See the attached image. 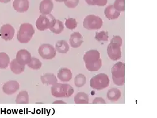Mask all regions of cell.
<instances>
[{
	"label": "cell",
	"mask_w": 157,
	"mask_h": 118,
	"mask_svg": "<svg viewBox=\"0 0 157 118\" xmlns=\"http://www.w3.org/2000/svg\"><path fill=\"white\" fill-rule=\"evenodd\" d=\"M89 101V96L84 92H78L74 97V102L77 104H88Z\"/></svg>",
	"instance_id": "603a6c76"
},
{
	"label": "cell",
	"mask_w": 157,
	"mask_h": 118,
	"mask_svg": "<svg viewBox=\"0 0 157 118\" xmlns=\"http://www.w3.org/2000/svg\"><path fill=\"white\" fill-rule=\"evenodd\" d=\"M83 59L85 64L93 63L100 59V53L98 51L95 49L89 50L84 54Z\"/></svg>",
	"instance_id": "7c38bea8"
},
{
	"label": "cell",
	"mask_w": 157,
	"mask_h": 118,
	"mask_svg": "<svg viewBox=\"0 0 157 118\" xmlns=\"http://www.w3.org/2000/svg\"><path fill=\"white\" fill-rule=\"evenodd\" d=\"M85 66L87 69V70L89 71H91V72L97 71L99 70H100L102 67V60L100 58L98 61L94 63H90V64H85Z\"/></svg>",
	"instance_id": "d4e9b609"
},
{
	"label": "cell",
	"mask_w": 157,
	"mask_h": 118,
	"mask_svg": "<svg viewBox=\"0 0 157 118\" xmlns=\"http://www.w3.org/2000/svg\"><path fill=\"white\" fill-rule=\"evenodd\" d=\"M10 63L9 56L5 52H0V69H6Z\"/></svg>",
	"instance_id": "cb8c5ba5"
},
{
	"label": "cell",
	"mask_w": 157,
	"mask_h": 118,
	"mask_svg": "<svg viewBox=\"0 0 157 118\" xmlns=\"http://www.w3.org/2000/svg\"><path fill=\"white\" fill-rule=\"evenodd\" d=\"M109 78L106 74L99 73L94 76L90 80V86L94 90H101L109 85Z\"/></svg>",
	"instance_id": "3957f363"
},
{
	"label": "cell",
	"mask_w": 157,
	"mask_h": 118,
	"mask_svg": "<svg viewBox=\"0 0 157 118\" xmlns=\"http://www.w3.org/2000/svg\"><path fill=\"white\" fill-rule=\"evenodd\" d=\"M112 76L116 78H125V64L123 62H117L111 68Z\"/></svg>",
	"instance_id": "9c48e42d"
},
{
	"label": "cell",
	"mask_w": 157,
	"mask_h": 118,
	"mask_svg": "<svg viewBox=\"0 0 157 118\" xmlns=\"http://www.w3.org/2000/svg\"><path fill=\"white\" fill-rule=\"evenodd\" d=\"M28 67L34 70H38L42 68V63L38 58H32L30 61L28 63Z\"/></svg>",
	"instance_id": "4316f807"
},
{
	"label": "cell",
	"mask_w": 157,
	"mask_h": 118,
	"mask_svg": "<svg viewBox=\"0 0 157 118\" xmlns=\"http://www.w3.org/2000/svg\"><path fill=\"white\" fill-rule=\"evenodd\" d=\"M84 42V38L80 32H75L72 33L69 39L70 46L73 48L79 47Z\"/></svg>",
	"instance_id": "4fadbf2b"
},
{
	"label": "cell",
	"mask_w": 157,
	"mask_h": 118,
	"mask_svg": "<svg viewBox=\"0 0 157 118\" xmlns=\"http://www.w3.org/2000/svg\"><path fill=\"white\" fill-rule=\"evenodd\" d=\"M16 103L18 104H25L29 103V96L27 90L20 92L16 98Z\"/></svg>",
	"instance_id": "7402d4cb"
},
{
	"label": "cell",
	"mask_w": 157,
	"mask_h": 118,
	"mask_svg": "<svg viewBox=\"0 0 157 118\" xmlns=\"http://www.w3.org/2000/svg\"><path fill=\"white\" fill-rule=\"evenodd\" d=\"M10 69L11 71L16 74L19 75L22 73L25 69V67L20 64L16 59H13L10 63Z\"/></svg>",
	"instance_id": "d6986e66"
},
{
	"label": "cell",
	"mask_w": 157,
	"mask_h": 118,
	"mask_svg": "<svg viewBox=\"0 0 157 118\" xmlns=\"http://www.w3.org/2000/svg\"><path fill=\"white\" fill-rule=\"evenodd\" d=\"M56 1L57 2H59V3H63V2L66 1V0H56Z\"/></svg>",
	"instance_id": "ab89813d"
},
{
	"label": "cell",
	"mask_w": 157,
	"mask_h": 118,
	"mask_svg": "<svg viewBox=\"0 0 157 118\" xmlns=\"http://www.w3.org/2000/svg\"><path fill=\"white\" fill-rule=\"evenodd\" d=\"M104 15L109 20H115L120 17V12L116 10L113 5H109L104 10Z\"/></svg>",
	"instance_id": "e0dca14e"
},
{
	"label": "cell",
	"mask_w": 157,
	"mask_h": 118,
	"mask_svg": "<svg viewBox=\"0 0 157 118\" xmlns=\"http://www.w3.org/2000/svg\"><path fill=\"white\" fill-rule=\"evenodd\" d=\"M38 53L44 59L50 60L56 57L57 51L52 45L44 44L39 47Z\"/></svg>",
	"instance_id": "8992f818"
},
{
	"label": "cell",
	"mask_w": 157,
	"mask_h": 118,
	"mask_svg": "<svg viewBox=\"0 0 157 118\" xmlns=\"http://www.w3.org/2000/svg\"><path fill=\"white\" fill-rule=\"evenodd\" d=\"M70 47L68 43L63 40L58 41L56 44V50L62 54H65L69 51Z\"/></svg>",
	"instance_id": "44dd1931"
},
{
	"label": "cell",
	"mask_w": 157,
	"mask_h": 118,
	"mask_svg": "<svg viewBox=\"0 0 157 118\" xmlns=\"http://www.w3.org/2000/svg\"><path fill=\"white\" fill-rule=\"evenodd\" d=\"M65 5L69 8H75L79 3V0H66L63 2Z\"/></svg>",
	"instance_id": "1f68e13d"
},
{
	"label": "cell",
	"mask_w": 157,
	"mask_h": 118,
	"mask_svg": "<svg viewBox=\"0 0 157 118\" xmlns=\"http://www.w3.org/2000/svg\"><path fill=\"white\" fill-rule=\"evenodd\" d=\"M110 43H115V44H118L121 47V46H122V44H123L122 38H121L120 36H118V35L114 36V37L111 39Z\"/></svg>",
	"instance_id": "836d02e7"
},
{
	"label": "cell",
	"mask_w": 157,
	"mask_h": 118,
	"mask_svg": "<svg viewBox=\"0 0 157 118\" xmlns=\"http://www.w3.org/2000/svg\"><path fill=\"white\" fill-rule=\"evenodd\" d=\"M107 53L113 61H117L121 58V46L115 43H109L107 47Z\"/></svg>",
	"instance_id": "52a82bcc"
},
{
	"label": "cell",
	"mask_w": 157,
	"mask_h": 118,
	"mask_svg": "<svg viewBox=\"0 0 157 118\" xmlns=\"http://www.w3.org/2000/svg\"><path fill=\"white\" fill-rule=\"evenodd\" d=\"M74 92L73 87L67 83H56L51 87V94L57 98H68Z\"/></svg>",
	"instance_id": "6da1fadb"
},
{
	"label": "cell",
	"mask_w": 157,
	"mask_h": 118,
	"mask_svg": "<svg viewBox=\"0 0 157 118\" xmlns=\"http://www.w3.org/2000/svg\"><path fill=\"white\" fill-rule=\"evenodd\" d=\"M96 40L98 42H106L108 41L109 34L107 31L97 32L95 35Z\"/></svg>",
	"instance_id": "f1b7e54d"
},
{
	"label": "cell",
	"mask_w": 157,
	"mask_h": 118,
	"mask_svg": "<svg viewBox=\"0 0 157 118\" xmlns=\"http://www.w3.org/2000/svg\"><path fill=\"white\" fill-rule=\"evenodd\" d=\"M121 97V91L117 88H111L108 91L107 98L109 100L116 102Z\"/></svg>",
	"instance_id": "ffe728a7"
},
{
	"label": "cell",
	"mask_w": 157,
	"mask_h": 118,
	"mask_svg": "<svg viewBox=\"0 0 157 118\" xmlns=\"http://www.w3.org/2000/svg\"><path fill=\"white\" fill-rule=\"evenodd\" d=\"M54 8V3L52 0H42L39 6V11L42 14H49Z\"/></svg>",
	"instance_id": "9a60e30c"
},
{
	"label": "cell",
	"mask_w": 157,
	"mask_h": 118,
	"mask_svg": "<svg viewBox=\"0 0 157 118\" xmlns=\"http://www.w3.org/2000/svg\"><path fill=\"white\" fill-rule=\"evenodd\" d=\"M112 79L113 81V83L117 86H123L125 83V78H116L113 76H112Z\"/></svg>",
	"instance_id": "d6a6232c"
},
{
	"label": "cell",
	"mask_w": 157,
	"mask_h": 118,
	"mask_svg": "<svg viewBox=\"0 0 157 118\" xmlns=\"http://www.w3.org/2000/svg\"><path fill=\"white\" fill-rule=\"evenodd\" d=\"M20 85L19 83L16 80H10L5 83L3 86V92L8 95L11 96L15 94L19 90Z\"/></svg>",
	"instance_id": "30bf717a"
},
{
	"label": "cell",
	"mask_w": 157,
	"mask_h": 118,
	"mask_svg": "<svg viewBox=\"0 0 157 118\" xmlns=\"http://www.w3.org/2000/svg\"><path fill=\"white\" fill-rule=\"evenodd\" d=\"M11 0H0V2L3 3H9Z\"/></svg>",
	"instance_id": "f35d334b"
},
{
	"label": "cell",
	"mask_w": 157,
	"mask_h": 118,
	"mask_svg": "<svg viewBox=\"0 0 157 118\" xmlns=\"http://www.w3.org/2000/svg\"><path fill=\"white\" fill-rule=\"evenodd\" d=\"M113 5L116 10L120 12L125 11V0H115Z\"/></svg>",
	"instance_id": "f546056e"
},
{
	"label": "cell",
	"mask_w": 157,
	"mask_h": 118,
	"mask_svg": "<svg viewBox=\"0 0 157 118\" xmlns=\"http://www.w3.org/2000/svg\"><path fill=\"white\" fill-rule=\"evenodd\" d=\"M85 2L89 5H91V6H94V2H93V0H85Z\"/></svg>",
	"instance_id": "8d00e7d4"
},
{
	"label": "cell",
	"mask_w": 157,
	"mask_h": 118,
	"mask_svg": "<svg viewBox=\"0 0 157 118\" xmlns=\"http://www.w3.org/2000/svg\"><path fill=\"white\" fill-rule=\"evenodd\" d=\"M30 3L29 0H14L13 6L15 10L19 13L27 11L29 8Z\"/></svg>",
	"instance_id": "5bb4252c"
},
{
	"label": "cell",
	"mask_w": 157,
	"mask_h": 118,
	"mask_svg": "<svg viewBox=\"0 0 157 118\" xmlns=\"http://www.w3.org/2000/svg\"><path fill=\"white\" fill-rule=\"evenodd\" d=\"M66 104V102H65L63 101V100H56V101L53 102V104Z\"/></svg>",
	"instance_id": "74e56055"
},
{
	"label": "cell",
	"mask_w": 157,
	"mask_h": 118,
	"mask_svg": "<svg viewBox=\"0 0 157 118\" xmlns=\"http://www.w3.org/2000/svg\"><path fill=\"white\" fill-rule=\"evenodd\" d=\"M56 22V18L51 14H42L36 21V27L38 31H44L53 27Z\"/></svg>",
	"instance_id": "277c9868"
},
{
	"label": "cell",
	"mask_w": 157,
	"mask_h": 118,
	"mask_svg": "<svg viewBox=\"0 0 157 118\" xmlns=\"http://www.w3.org/2000/svg\"><path fill=\"white\" fill-rule=\"evenodd\" d=\"M32 58L30 52L27 49H20L19 50L16 56L17 61L21 65L25 66L28 64Z\"/></svg>",
	"instance_id": "8fae6325"
},
{
	"label": "cell",
	"mask_w": 157,
	"mask_h": 118,
	"mask_svg": "<svg viewBox=\"0 0 157 118\" xmlns=\"http://www.w3.org/2000/svg\"><path fill=\"white\" fill-rule=\"evenodd\" d=\"M86 83V78L84 75L82 73L78 74L74 78V84L77 87H82L84 86Z\"/></svg>",
	"instance_id": "83f0119b"
},
{
	"label": "cell",
	"mask_w": 157,
	"mask_h": 118,
	"mask_svg": "<svg viewBox=\"0 0 157 118\" xmlns=\"http://www.w3.org/2000/svg\"><path fill=\"white\" fill-rule=\"evenodd\" d=\"M65 27H66L69 30H74L75 29L77 26V23L75 19L73 18H68L65 20Z\"/></svg>",
	"instance_id": "4dcf8cb0"
},
{
	"label": "cell",
	"mask_w": 157,
	"mask_h": 118,
	"mask_svg": "<svg viewBox=\"0 0 157 118\" xmlns=\"http://www.w3.org/2000/svg\"><path fill=\"white\" fill-rule=\"evenodd\" d=\"M94 5H97L98 6H104L106 5L108 3V0H93Z\"/></svg>",
	"instance_id": "e575fe53"
},
{
	"label": "cell",
	"mask_w": 157,
	"mask_h": 118,
	"mask_svg": "<svg viewBox=\"0 0 157 118\" xmlns=\"http://www.w3.org/2000/svg\"><path fill=\"white\" fill-rule=\"evenodd\" d=\"M57 77L62 82H69L72 78V73L67 68H62L59 70Z\"/></svg>",
	"instance_id": "2e32d148"
},
{
	"label": "cell",
	"mask_w": 157,
	"mask_h": 118,
	"mask_svg": "<svg viewBox=\"0 0 157 118\" xmlns=\"http://www.w3.org/2000/svg\"><path fill=\"white\" fill-rule=\"evenodd\" d=\"M15 34V30L10 24H5L2 25L0 29V34L3 39L6 41H11L13 38Z\"/></svg>",
	"instance_id": "ba28073f"
},
{
	"label": "cell",
	"mask_w": 157,
	"mask_h": 118,
	"mask_svg": "<svg viewBox=\"0 0 157 118\" xmlns=\"http://www.w3.org/2000/svg\"><path fill=\"white\" fill-rule=\"evenodd\" d=\"M93 104H106V101L104 100V99H102V97H96L93 101Z\"/></svg>",
	"instance_id": "d590c367"
},
{
	"label": "cell",
	"mask_w": 157,
	"mask_h": 118,
	"mask_svg": "<svg viewBox=\"0 0 157 118\" xmlns=\"http://www.w3.org/2000/svg\"><path fill=\"white\" fill-rule=\"evenodd\" d=\"M64 29V25L62 21L59 20H56V22L54 26L51 27L49 30L56 34H59L63 32Z\"/></svg>",
	"instance_id": "484cf974"
},
{
	"label": "cell",
	"mask_w": 157,
	"mask_h": 118,
	"mask_svg": "<svg viewBox=\"0 0 157 118\" xmlns=\"http://www.w3.org/2000/svg\"><path fill=\"white\" fill-rule=\"evenodd\" d=\"M103 24L102 20L101 17L94 15H89L86 17L83 22L84 27L87 30H99Z\"/></svg>",
	"instance_id": "5b68a950"
},
{
	"label": "cell",
	"mask_w": 157,
	"mask_h": 118,
	"mask_svg": "<svg viewBox=\"0 0 157 118\" xmlns=\"http://www.w3.org/2000/svg\"><path fill=\"white\" fill-rule=\"evenodd\" d=\"M35 32V29L31 23H23L20 25L17 33L18 41L22 44L28 43L30 41Z\"/></svg>",
	"instance_id": "7a4b0ae2"
},
{
	"label": "cell",
	"mask_w": 157,
	"mask_h": 118,
	"mask_svg": "<svg viewBox=\"0 0 157 118\" xmlns=\"http://www.w3.org/2000/svg\"><path fill=\"white\" fill-rule=\"evenodd\" d=\"M41 81L43 84L47 85H53L57 83V78L53 73H45L41 78Z\"/></svg>",
	"instance_id": "ac0fdd59"
}]
</instances>
